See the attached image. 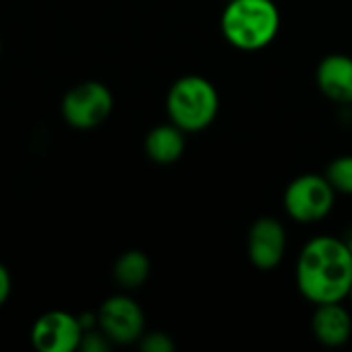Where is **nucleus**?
<instances>
[{
	"mask_svg": "<svg viewBox=\"0 0 352 352\" xmlns=\"http://www.w3.org/2000/svg\"><path fill=\"white\" fill-rule=\"evenodd\" d=\"M316 80L320 91L334 103H352V58L346 54L326 56L318 70Z\"/></svg>",
	"mask_w": 352,
	"mask_h": 352,
	"instance_id": "9",
	"label": "nucleus"
},
{
	"mask_svg": "<svg viewBox=\"0 0 352 352\" xmlns=\"http://www.w3.org/2000/svg\"><path fill=\"white\" fill-rule=\"evenodd\" d=\"M336 190L326 175L307 173L289 184L285 192V210L297 223H316L330 214Z\"/></svg>",
	"mask_w": 352,
	"mask_h": 352,
	"instance_id": "5",
	"label": "nucleus"
},
{
	"mask_svg": "<svg viewBox=\"0 0 352 352\" xmlns=\"http://www.w3.org/2000/svg\"><path fill=\"white\" fill-rule=\"evenodd\" d=\"M311 328L318 342L336 349L351 340L352 318L340 303H322L314 314Z\"/></svg>",
	"mask_w": 352,
	"mask_h": 352,
	"instance_id": "10",
	"label": "nucleus"
},
{
	"mask_svg": "<svg viewBox=\"0 0 352 352\" xmlns=\"http://www.w3.org/2000/svg\"><path fill=\"white\" fill-rule=\"evenodd\" d=\"M287 250V231L280 221L272 217L258 219L248 235L250 262L260 270H272L283 262Z\"/></svg>",
	"mask_w": 352,
	"mask_h": 352,
	"instance_id": "8",
	"label": "nucleus"
},
{
	"mask_svg": "<svg viewBox=\"0 0 352 352\" xmlns=\"http://www.w3.org/2000/svg\"><path fill=\"white\" fill-rule=\"evenodd\" d=\"M60 109L68 126L76 130H93L111 116L113 95L103 82L85 80L66 91Z\"/></svg>",
	"mask_w": 352,
	"mask_h": 352,
	"instance_id": "4",
	"label": "nucleus"
},
{
	"mask_svg": "<svg viewBox=\"0 0 352 352\" xmlns=\"http://www.w3.org/2000/svg\"><path fill=\"white\" fill-rule=\"evenodd\" d=\"M342 241L346 243V248H349V252H351V256H352V229L346 233V237H344Z\"/></svg>",
	"mask_w": 352,
	"mask_h": 352,
	"instance_id": "17",
	"label": "nucleus"
},
{
	"mask_svg": "<svg viewBox=\"0 0 352 352\" xmlns=\"http://www.w3.org/2000/svg\"><path fill=\"white\" fill-rule=\"evenodd\" d=\"M326 179L340 194H352V155L334 159L326 169Z\"/></svg>",
	"mask_w": 352,
	"mask_h": 352,
	"instance_id": "13",
	"label": "nucleus"
},
{
	"mask_svg": "<svg viewBox=\"0 0 352 352\" xmlns=\"http://www.w3.org/2000/svg\"><path fill=\"white\" fill-rule=\"evenodd\" d=\"M144 151L151 161H155L159 165H171L186 151V132L179 126H175L173 122L161 124L146 134Z\"/></svg>",
	"mask_w": 352,
	"mask_h": 352,
	"instance_id": "11",
	"label": "nucleus"
},
{
	"mask_svg": "<svg viewBox=\"0 0 352 352\" xmlns=\"http://www.w3.org/2000/svg\"><path fill=\"white\" fill-rule=\"evenodd\" d=\"M151 274V260L140 250L124 252L113 264V278L122 289H138L146 283Z\"/></svg>",
	"mask_w": 352,
	"mask_h": 352,
	"instance_id": "12",
	"label": "nucleus"
},
{
	"mask_svg": "<svg viewBox=\"0 0 352 352\" xmlns=\"http://www.w3.org/2000/svg\"><path fill=\"white\" fill-rule=\"evenodd\" d=\"M109 346H111V340L99 328L82 332V338L78 344V349L85 352H105L109 351Z\"/></svg>",
	"mask_w": 352,
	"mask_h": 352,
	"instance_id": "15",
	"label": "nucleus"
},
{
	"mask_svg": "<svg viewBox=\"0 0 352 352\" xmlns=\"http://www.w3.org/2000/svg\"><path fill=\"white\" fill-rule=\"evenodd\" d=\"M280 27V12L272 0H231L221 16L225 39L243 52L272 43Z\"/></svg>",
	"mask_w": 352,
	"mask_h": 352,
	"instance_id": "2",
	"label": "nucleus"
},
{
	"mask_svg": "<svg viewBox=\"0 0 352 352\" xmlns=\"http://www.w3.org/2000/svg\"><path fill=\"white\" fill-rule=\"evenodd\" d=\"M80 338V322L68 311H47L31 328V344L39 352H74L78 351Z\"/></svg>",
	"mask_w": 352,
	"mask_h": 352,
	"instance_id": "7",
	"label": "nucleus"
},
{
	"mask_svg": "<svg viewBox=\"0 0 352 352\" xmlns=\"http://www.w3.org/2000/svg\"><path fill=\"white\" fill-rule=\"evenodd\" d=\"M140 349L144 352H173L175 344L165 332H148L140 336Z\"/></svg>",
	"mask_w": 352,
	"mask_h": 352,
	"instance_id": "14",
	"label": "nucleus"
},
{
	"mask_svg": "<svg viewBox=\"0 0 352 352\" xmlns=\"http://www.w3.org/2000/svg\"><path fill=\"white\" fill-rule=\"evenodd\" d=\"M0 52H2V41H0Z\"/></svg>",
	"mask_w": 352,
	"mask_h": 352,
	"instance_id": "19",
	"label": "nucleus"
},
{
	"mask_svg": "<svg viewBox=\"0 0 352 352\" xmlns=\"http://www.w3.org/2000/svg\"><path fill=\"white\" fill-rule=\"evenodd\" d=\"M10 289H12V285H10V274H8L6 266L0 264V307H2V305L6 303V299L10 297Z\"/></svg>",
	"mask_w": 352,
	"mask_h": 352,
	"instance_id": "16",
	"label": "nucleus"
},
{
	"mask_svg": "<svg viewBox=\"0 0 352 352\" xmlns=\"http://www.w3.org/2000/svg\"><path fill=\"white\" fill-rule=\"evenodd\" d=\"M295 278L301 295L316 303H342L352 289V256L342 239L320 235L299 254Z\"/></svg>",
	"mask_w": 352,
	"mask_h": 352,
	"instance_id": "1",
	"label": "nucleus"
},
{
	"mask_svg": "<svg viewBox=\"0 0 352 352\" xmlns=\"http://www.w3.org/2000/svg\"><path fill=\"white\" fill-rule=\"evenodd\" d=\"M349 299H351V301H352V289H351V295H349Z\"/></svg>",
	"mask_w": 352,
	"mask_h": 352,
	"instance_id": "18",
	"label": "nucleus"
},
{
	"mask_svg": "<svg viewBox=\"0 0 352 352\" xmlns=\"http://www.w3.org/2000/svg\"><path fill=\"white\" fill-rule=\"evenodd\" d=\"M97 324L111 344H132L144 334V314L128 295L105 299L97 311Z\"/></svg>",
	"mask_w": 352,
	"mask_h": 352,
	"instance_id": "6",
	"label": "nucleus"
},
{
	"mask_svg": "<svg viewBox=\"0 0 352 352\" xmlns=\"http://www.w3.org/2000/svg\"><path fill=\"white\" fill-rule=\"evenodd\" d=\"M167 113L184 132H200L208 128L219 113V93L204 76H182L167 93Z\"/></svg>",
	"mask_w": 352,
	"mask_h": 352,
	"instance_id": "3",
	"label": "nucleus"
}]
</instances>
